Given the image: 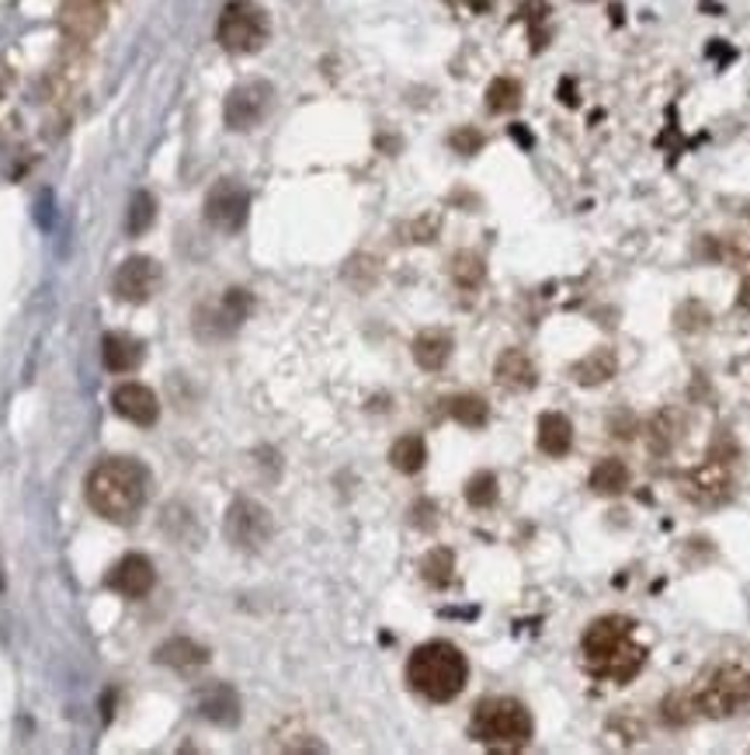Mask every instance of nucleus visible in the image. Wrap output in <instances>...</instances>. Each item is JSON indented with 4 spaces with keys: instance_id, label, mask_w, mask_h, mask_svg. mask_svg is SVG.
Wrapping results in <instances>:
<instances>
[{
    "instance_id": "nucleus-9",
    "label": "nucleus",
    "mask_w": 750,
    "mask_h": 755,
    "mask_svg": "<svg viewBox=\"0 0 750 755\" xmlns=\"http://www.w3.org/2000/svg\"><path fill=\"white\" fill-rule=\"evenodd\" d=\"M271 85L268 80H247V85H237L227 98V108H222V119H227V126L233 132H243V129H254L271 108Z\"/></svg>"
},
{
    "instance_id": "nucleus-14",
    "label": "nucleus",
    "mask_w": 750,
    "mask_h": 755,
    "mask_svg": "<svg viewBox=\"0 0 750 755\" xmlns=\"http://www.w3.org/2000/svg\"><path fill=\"white\" fill-rule=\"evenodd\" d=\"M111 408H116L126 421L143 425V428H150L160 415L157 394L143 384H122L116 394H111Z\"/></svg>"
},
{
    "instance_id": "nucleus-16",
    "label": "nucleus",
    "mask_w": 750,
    "mask_h": 755,
    "mask_svg": "<svg viewBox=\"0 0 750 755\" xmlns=\"http://www.w3.org/2000/svg\"><path fill=\"white\" fill-rule=\"evenodd\" d=\"M199 714L219 727H233L240 721V696L227 683H212L199 693Z\"/></svg>"
},
{
    "instance_id": "nucleus-10",
    "label": "nucleus",
    "mask_w": 750,
    "mask_h": 755,
    "mask_svg": "<svg viewBox=\"0 0 750 755\" xmlns=\"http://www.w3.org/2000/svg\"><path fill=\"white\" fill-rule=\"evenodd\" d=\"M247 212H250V196L247 188L237 185V181H219L212 185V192L206 196V220L216 227V230H227V234H237L243 223H247Z\"/></svg>"
},
{
    "instance_id": "nucleus-36",
    "label": "nucleus",
    "mask_w": 750,
    "mask_h": 755,
    "mask_svg": "<svg viewBox=\"0 0 750 755\" xmlns=\"http://www.w3.org/2000/svg\"><path fill=\"white\" fill-rule=\"evenodd\" d=\"M449 4L469 11V14H487L493 8V0H449Z\"/></svg>"
},
{
    "instance_id": "nucleus-5",
    "label": "nucleus",
    "mask_w": 750,
    "mask_h": 755,
    "mask_svg": "<svg viewBox=\"0 0 750 755\" xmlns=\"http://www.w3.org/2000/svg\"><path fill=\"white\" fill-rule=\"evenodd\" d=\"M691 704L709 721H727L750 707V672L740 665H712L691 686Z\"/></svg>"
},
{
    "instance_id": "nucleus-2",
    "label": "nucleus",
    "mask_w": 750,
    "mask_h": 755,
    "mask_svg": "<svg viewBox=\"0 0 750 755\" xmlns=\"http://www.w3.org/2000/svg\"><path fill=\"white\" fill-rule=\"evenodd\" d=\"M147 470L139 460L129 456H116V460H104L91 470L88 477V501L101 519L129 526L147 505Z\"/></svg>"
},
{
    "instance_id": "nucleus-6",
    "label": "nucleus",
    "mask_w": 750,
    "mask_h": 755,
    "mask_svg": "<svg viewBox=\"0 0 750 755\" xmlns=\"http://www.w3.org/2000/svg\"><path fill=\"white\" fill-rule=\"evenodd\" d=\"M733 484H737V446H733L730 436H719L709 446L706 460L699 467L688 470V477H684V495L694 505L716 508V505L733 498Z\"/></svg>"
},
{
    "instance_id": "nucleus-11",
    "label": "nucleus",
    "mask_w": 750,
    "mask_h": 755,
    "mask_svg": "<svg viewBox=\"0 0 750 755\" xmlns=\"http://www.w3.org/2000/svg\"><path fill=\"white\" fill-rule=\"evenodd\" d=\"M160 286V268L153 258L136 255L119 265L116 272V296L122 304H147Z\"/></svg>"
},
{
    "instance_id": "nucleus-15",
    "label": "nucleus",
    "mask_w": 750,
    "mask_h": 755,
    "mask_svg": "<svg viewBox=\"0 0 750 755\" xmlns=\"http://www.w3.org/2000/svg\"><path fill=\"white\" fill-rule=\"evenodd\" d=\"M493 376H497L500 387L514 390V394L536 390V384H539V369H536L532 359H528L524 348H504V352L497 356Z\"/></svg>"
},
{
    "instance_id": "nucleus-18",
    "label": "nucleus",
    "mask_w": 750,
    "mask_h": 755,
    "mask_svg": "<svg viewBox=\"0 0 750 755\" xmlns=\"http://www.w3.org/2000/svg\"><path fill=\"white\" fill-rule=\"evenodd\" d=\"M616 372H619V356H616V348H608V345H601V348H594V352H588L583 359H577L573 369H570L577 387H601Z\"/></svg>"
},
{
    "instance_id": "nucleus-24",
    "label": "nucleus",
    "mask_w": 750,
    "mask_h": 755,
    "mask_svg": "<svg viewBox=\"0 0 750 755\" xmlns=\"http://www.w3.org/2000/svg\"><path fill=\"white\" fill-rule=\"evenodd\" d=\"M389 464H393L400 474H417L424 470L428 464V446L421 436H403L393 443V449H389Z\"/></svg>"
},
{
    "instance_id": "nucleus-26",
    "label": "nucleus",
    "mask_w": 750,
    "mask_h": 755,
    "mask_svg": "<svg viewBox=\"0 0 750 755\" xmlns=\"http://www.w3.org/2000/svg\"><path fill=\"white\" fill-rule=\"evenodd\" d=\"M444 408H449V415L459 425H466V428H483L490 421V408H487V400L480 394H459V397H452L449 404H444Z\"/></svg>"
},
{
    "instance_id": "nucleus-23",
    "label": "nucleus",
    "mask_w": 750,
    "mask_h": 755,
    "mask_svg": "<svg viewBox=\"0 0 750 755\" xmlns=\"http://www.w3.org/2000/svg\"><path fill=\"white\" fill-rule=\"evenodd\" d=\"M629 488V467L622 460H616V456H604V460L594 464L591 470V491L594 495H622Z\"/></svg>"
},
{
    "instance_id": "nucleus-32",
    "label": "nucleus",
    "mask_w": 750,
    "mask_h": 755,
    "mask_svg": "<svg viewBox=\"0 0 750 755\" xmlns=\"http://www.w3.org/2000/svg\"><path fill=\"white\" fill-rule=\"evenodd\" d=\"M153 216H157V202H153V196H150V192H136V196H132V202H129V220H126L129 234H143V230H150Z\"/></svg>"
},
{
    "instance_id": "nucleus-20",
    "label": "nucleus",
    "mask_w": 750,
    "mask_h": 755,
    "mask_svg": "<svg viewBox=\"0 0 750 755\" xmlns=\"http://www.w3.org/2000/svg\"><path fill=\"white\" fill-rule=\"evenodd\" d=\"M539 449L552 460H563V456L573 449V421L560 411H542L539 415Z\"/></svg>"
},
{
    "instance_id": "nucleus-13",
    "label": "nucleus",
    "mask_w": 750,
    "mask_h": 755,
    "mask_svg": "<svg viewBox=\"0 0 750 755\" xmlns=\"http://www.w3.org/2000/svg\"><path fill=\"white\" fill-rule=\"evenodd\" d=\"M153 582H157V572H153V564L143 554L122 557L104 578V585L111 592H119V596H126V599H143L147 592L153 588Z\"/></svg>"
},
{
    "instance_id": "nucleus-7",
    "label": "nucleus",
    "mask_w": 750,
    "mask_h": 755,
    "mask_svg": "<svg viewBox=\"0 0 750 755\" xmlns=\"http://www.w3.org/2000/svg\"><path fill=\"white\" fill-rule=\"evenodd\" d=\"M268 36H271V18L258 0H230L216 24L219 46L233 52V57H250V52L264 49Z\"/></svg>"
},
{
    "instance_id": "nucleus-1",
    "label": "nucleus",
    "mask_w": 750,
    "mask_h": 755,
    "mask_svg": "<svg viewBox=\"0 0 750 755\" xmlns=\"http://www.w3.org/2000/svg\"><path fill=\"white\" fill-rule=\"evenodd\" d=\"M650 662V647L639 640V624L626 613H604L580 634V665L591 679L629 686Z\"/></svg>"
},
{
    "instance_id": "nucleus-34",
    "label": "nucleus",
    "mask_w": 750,
    "mask_h": 755,
    "mask_svg": "<svg viewBox=\"0 0 750 755\" xmlns=\"http://www.w3.org/2000/svg\"><path fill=\"white\" fill-rule=\"evenodd\" d=\"M639 431V418L632 411H616L608 418V436H619V439H632Z\"/></svg>"
},
{
    "instance_id": "nucleus-4",
    "label": "nucleus",
    "mask_w": 750,
    "mask_h": 755,
    "mask_svg": "<svg viewBox=\"0 0 750 755\" xmlns=\"http://www.w3.org/2000/svg\"><path fill=\"white\" fill-rule=\"evenodd\" d=\"M469 735L480 745L518 752L532 742L536 721H532V711H528L514 696H483L480 704L472 707Z\"/></svg>"
},
{
    "instance_id": "nucleus-29",
    "label": "nucleus",
    "mask_w": 750,
    "mask_h": 755,
    "mask_svg": "<svg viewBox=\"0 0 750 755\" xmlns=\"http://www.w3.org/2000/svg\"><path fill=\"white\" fill-rule=\"evenodd\" d=\"M521 105V85L514 77H497L493 85L487 88V108L493 116H504V112H514V108Z\"/></svg>"
},
{
    "instance_id": "nucleus-28",
    "label": "nucleus",
    "mask_w": 750,
    "mask_h": 755,
    "mask_svg": "<svg viewBox=\"0 0 750 755\" xmlns=\"http://www.w3.org/2000/svg\"><path fill=\"white\" fill-rule=\"evenodd\" d=\"M674 431H678V415L674 411H660L647 425V446L653 456H667L674 449Z\"/></svg>"
},
{
    "instance_id": "nucleus-3",
    "label": "nucleus",
    "mask_w": 750,
    "mask_h": 755,
    "mask_svg": "<svg viewBox=\"0 0 750 755\" xmlns=\"http://www.w3.org/2000/svg\"><path fill=\"white\" fill-rule=\"evenodd\" d=\"M469 662L452 640H428L407 662V683L431 704H449L466 689Z\"/></svg>"
},
{
    "instance_id": "nucleus-31",
    "label": "nucleus",
    "mask_w": 750,
    "mask_h": 755,
    "mask_svg": "<svg viewBox=\"0 0 750 755\" xmlns=\"http://www.w3.org/2000/svg\"><path fill=\"white\" fill-rule=\"evenodd\" d=\"M466 501L472 508H490L497 501V477L490 470H477L466 480Z\"/></svg>"
},
{
    "instance_id": "nucleus-17",
    "label": "nucleus",
    "mask_w": 750,
    "mask_h": 755,
    "mask_svg": "<svg viewBox=\"0 0 750 755\" xmlns=\"http://www.w3.org/2000/svg\"><path fill=\"white\" fill-rule=\"evenodd\" d=\"M101 362L108 372H132L143 362V341L126 331H108L101 338Z\"/></svg>"
},
{
    "instance_id": "nucleus-12",
    "label": "nucleus",
    "mask_w": 750,
    "mask_h": 755,
    "mask_svg": "<svg viewBox=\"0 0 750 755\" xmlns=\"http://www.w3.org/2000/svg\"><path fill=\"white\" fill-rule=\"evenodd\" d=\"M250 307H254V300H250L247 289H230L216 304L212 320L209 317H199V320H194V328H199V335H206V338H227V335H233L240 324L247 320Z\"/></svg>"
},
{
    "instance_id": "nucleus-19",
    "label": "nucleus",
    "mask_w": 750,
    "mask_h": 755,
    "mask_svg": "<svg viewBox=\"0 0 750 755\" xmlns=\"http://www.w3.org/2000/svg\"><path fill=\"white\" fill-rule=\"evenodd\" d=\"M108 0H63V24L77 39H91L104 24Z\"/></svg>"
},
{
    "instance_id": "nucleus-37",
    "label": "nucleus",
    "mask_w": 750,
    "mask_h": 755,
    "mask_svg": "<svg viewBox=\"0 0 750 755\" xmlns=\"http://www.w3.org/2000/svg\"><path fill=\"white\" fill-rule=\"evenodd\" d=\"M740 307H743V310H750V279L740 286Z\"/></svg>"
},
{
    "instance_id": "nucleus-22",
    "label": "nucleus",
    "mask_w": 750,
    "mask_h": 755,
    "mask_svg": "<svg viewBox=\"0 0 750 755\" xmlns=\"http://www.w3.org/2000/svg\"><path fill=\"white\" fill-rule=\"evenodd\" d=\"M157 662L171 665L178 672H191V668H202L209 662V652L202 644L188 640V637H171L163 647H157Z\"/></svg>"
},
{
    "instance_id": "nucleus-30",
    "label": "nucleus",
    "mask_w": 750,
    "mask_h": 755,
    "mask_svg": "<svg viewBox=\"0 0 750 755\" xmlns=\"http://www.w3.org/2000/svg\"><path fill=\"white\" fill-rule=\"evenodd\" d=\"M694 717H699V711H694L688 693H671V696L660 699V721L671 727V732H678V727H688Z\"/></svg>"
},
{
    "instance_id": "nucleus-8",
    "label": "nucleus",
    "mask_w": 750,
    "mask_h": 755,
    "mask_svg": "<svg viewBox=\"0 0 750 755\" xmlns=\"http://www.w3.org/2000/svg\"><path fill=\"white\" fill-rule=\"evenodd\" d=\"M222 529H227V539L237 550H261L274 533V523H271V511L261 501L237 498L227 511Z\"/></svg>"
},
{
    "instance_id": "nucleus-35",
    "label": "nucleus",
    "mask_w": 750,
    "mask_h": 755,
    "mask_svg": "<svg viewBox=\"0 0 750 755\" xmlns=\"http://www.w3.org/2000/svg\"><path fill=\"white\" fill-rule=\"evenodd\" d=\"M452 147L459 153H477L483 147V137L477 129H459V132H452Z\"/></svg>"
},
{
    "instance_id": "nucleus-25",
    "label": "nucleus",
    "mask_w": 750,
    "mask_h": 755,
    "mask_svg": "<svg viewBox=\"0 0 750 755\" xmlns=\"http://www.w3.org/2000/svg\"><path fill=\"white\" fill-rule=\"evenodd\" d=\"M518 18L528 24V39H532V49H546L549 42V4L546 0H518Z\"/></svg>"
},
{
    "instance_id": "nucleus-33",
    "label": "nucleus",
    "mask_w": 750,
    "mask_h": 755,
    "mask_svg": "<svg viewBox=\"0 0 750 755\" xmlns=\"http://www.w3.org/2000/svg\"><path fill=\"white\" fill-rule=\"evenodd\" d=\"M452 276H456V282L462 289H477L483 282V276H487V268H483V261L472 255V251H462V255H456Z\"/></svg>"
},
{
    "instance_id": "nucleus-21",
    "label": "nucleus",
    "mask_w": 750,
    "mask_h": 755,
    "mask_svg": "<svg viewBox=\"0 0 750 755\" xmlns=\"http://www.w3.org/2000/svg\"><path fill=\"white\" fill-rule=\"evenodd\" d=\"M452 345L456 341L444 328H428V331H421L413 338V362L421 369H428V372H438L444 362H449Z\"/></svg>"
},
{
    "instance_id": "nucleus-27",
    "label": "nucleus",
    "mask_w": 750,
    "mask_h": 755,
    "mask_svg": "<svg viewBox=\"0 0 750 755\" xmlns=\"http://www.w3.org/2000/svg\"><path fill=\"white\" fill-rule=\"evenodd\" d=\"M452 572H456V554L449 547H434L424 554L421 560V575L431 588H444L452 582Z\"/></svg>"
}]
</instances>
